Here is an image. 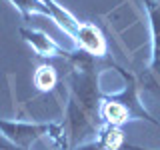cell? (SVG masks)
<instances>
[{"label": "cell", "instance_id": "cell-12", "mask_svg": "<svg viewBox=\"0 0 160 150\" xmlns=\"http://www.w3.org/2000/svg\"><path fill=\"white\" fill-rule=\"evenodd\" d=\"M120 150H148V148H142V146H134V144H128V142H124L122 146H120Z\"/></svg>", "mask_w": 160, "mask_h": 150}, {"label": "cell", "instance_id": "cell-10", "mask_svg": "<svg viewBox=\"0 0 160 150\" xmlns=\"http://www.w3.org/2000/svg\"><path fill=\"white\" fill-rule=\"evenodd\" d=\"M0 150H28V148H22V146H18V144L10 142L8 138H4L2 134H0Z\"/></svg>", "mask_w": 160, "mask_h": 150}, {"label": "cell", "instance_id": "cell-7", "mask_svg": "<svg viewBox=\"0 0 160 150\" xmlns=\"http://www.w3.org/2000/svg\"><path fill=\"white\" fill-rule=\"evenodd\" d=\"M42 2L50 8V12H52V20L58 24V28L62 30L64 34H68V36L74 40V36H76V32H78L80 22H78V20L74 18L64 6H60L56 0H42Z\"/></svg>", "mask_w": 160, "mask_h": 150}, {"label": "cell", "instance_id": "cell-1", "mask_svg": "<svg viewBox=\"0 0 160 150\" xmlns=\"http://www.w3.org/2000/svg\"><path fill=\"white\" fill-rule=\"evenodd\" d=\"M68 64V84L70 100L66 108V128H68V150L80 144L92 142L98 138L104 126L100 106L104 92L100 90V72L104 68H114L116 64L108 56L98 58L92 54L76 50L66 60Z\"/></svg>", "mask_w": 160, "mask_h": 150}, {"label": "cell", "instance_id": "cell-4", "mask_svg": "<svg viewBox=\"0 0 160 150\" xmlns=\"http://www.w3.org/2000/svg\"><path fill=\"white\" fill-rule=\"evenodd\" d=\"M74 42H76L78 50H84V52L92 54V56H98V58L108 56L106 38H104L102 30L92 22H80L78 32L74 36Z\"/></svg>", "mask_w": 160, "mask_h": 150}, {"label": "cell", "instance_id": "cell-5", "mask_svg": "<svg viewBox=\"0 0 160 150\" xmlns=\"http://www.w3.org/2000/svg\"><path fill=\"white\" fill-rule=\"evenodd\" d=\"M20 36L32 46V50L38 54L40 58H64L68 60L72 56V52L66 48H62L56 44L48 34L40 32V30H30V28H20Z\"/></svg>", "mask_w": 160, "mask_h": 150}, {"label": "cell", "instance_id": "cell-11", "mask_svg": "<svg viewBox=\"0 0 160 150\" xmlns=\"http://www.w3.org/2000/svg\"><path fill=\"white\" fill-rule=\"evenodd\" d=\"M70 150H106L98 140H92V142H86V144H80L76 148H70Z\"/></svg>", "mask_w": 160, "mask_h": 150}, {"label": "cell", "instance_id": "cell-8", "mask_svg": "<svg viewBox=\"0 0 160 150\" xmlns=\"http://www.w3.org/2000/svg\"><path fill=\"white\" fill-rule=\"evenodd\" d=\"M8 2L14 4V6L20 10V14L24 16V20H28L32 14H42V16L52 20V12H50V8L42 0H8Z\"/></svg>", "mask_w": 160, "mask_h": 150}, {"label": "cell", "instance_id": "cell-3", "mask_svg": "<svg viewBox=\"0 0 160 150\" xmlns=\"http://www.w3.org/2000/svg\"><path fill=\"white\" fill-rule=\"evenodd\" d=\"M0 134L10 142L22 148H32L40 138H50L56 146L68 148V136L60 124H38V122H20V120H2L0 118Z\"/></svg>", "mask_w": 160, "mask_h": 150}, {"label": "cell", "instance_id": "cell-9", "mask_svg": "<svg viewBox=\"0 0 160 150\" xmlns=\"http://www.w3.org/2000/svg\"><path fill=\"white\" fill-rule=\"evenodd\" d=\"M34 84H36L40 92H52L58 84V74L54 70V66H48V64L40 66L36 70V74H34Z\"/></svg>", "mask_w": 160, "mask_h": 150}, {"label": "cell", "instance_id": "cell-2", "mask_svg": "<svg viewBox=\"0 0 160 150\" xmlns=\"http://www.w3.org/2000/svg\"><path fill=\"white\" fill-rule=\"evenodd\" d=\"M116 70L124 80V88L116 94H104L102 96V106H100L102 122L110 124V126L122 128L130 120H148V122L160 126V122L144 108V104L140 102L136 78L130 72H126L122 66H116Z\"/></svg>", "mask_w": 160, "mask_h": 150}, {"label": "cell", "instance_id": "cell-6", "mask_svg": "<svg viewBox=\"0 0 160 150\" xmlns=\"http://www.w3.org/2000/svg\"><path fill=\"white\" fill-rule=\"evenodd\" d=\"M150 18V30H152V58H150L148 72L154 82L160 84V2L156 0H142Z\"/></svg>", "mask_w": 160, "mask_h": 150}]
</instances>
